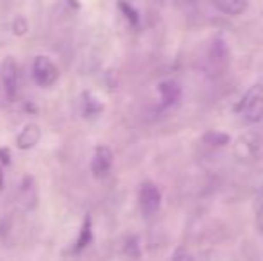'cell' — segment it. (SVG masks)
I'll return each mask as SVG.
<instances>
[{"label": "cell", "instance_id": "1", "mask_svg": "<svg viewBox=\"0 0 263 261\" xmlns=\"http://www.w3.org/2000/svg\"><path fill=\"white\" fill-rule=\"evenodd\" d=\"M138 202H140V209H142L143 216L151 218L159 211L161 208V192L154 183L145 181L142 183L138 192Z\"/></svg>", "mask_w": 263, "mask_h": 261}, {"label": "cell", "instance_id": "2", "mask_svg": "<svg viewBox=\"0 0 263 261\" xmlns=\"http://www.w3.org/2000/svg\"><path fill=\"white\" fill-rule=\"evenodd\" d=\"M32 77H34L38 86L49 88L58 81L59 70L47 56H38L32 61Z\"/></svg>", "mask_w": 263, "mask_h": 261}, {"label": "cell", "instance_id": "3", "mask_svg": "<svg viewBox=\"0 0 263 261\" xmlns=\"http://www.w3.org/2000/svg\"><path fill=\"white\" fill-rule=\"evenodd\" d=\"M0 79L6 91V97L14 101L18 95V65L13 57H6L0 66Z\"/></svg>", "mask_w": 263, "mask_h": 261}, {"label": "cell", "instance_id": "4", "mask_svg": "<svg viewBox=\"0 0 263 261\" xmlns=\"http://www.w3.org/2000/svg\"><path fill=\"white\" fill-rule=\"evenodd\" d=\"M113 167V150L106 145H97L91 159V174L97 179L106 177Z\"/></svg>", "mask_w": 263, "mask_h": 261}, {"label": "cell", "instance_id": "5", "mask_svg": "<svg viewBox=\"0 0 263 261\" xmlns=\"http://www.w3.org/2000/svg\"><path fill=\"white\" fill-rule=\"evenodd\" d=\"M18 204L24 211H32L38 206V186L31 175H25L18 188Z\"/></svg>", "mask_w": 263, "mask_h": 261}, {"label": "cell", "instance_id": "6", "mask_svg": "<svg viewBox=\"0 0 263 261\" xmlns=\"http://www.w3.org/2000/svg\"><path fill=\"white\" fill-rule=\"evenodd\" d=\"M263 149V142L258 134H246L236 145V154L243 159H256L260 157V150Z\"/></svg>", "mask_w": 263, "mask_h": 261}, {"label": "cell", "instance_id": "7", "mask_svg": "<svg viewBox=\"0 0 263 261\" xmlns=\"http://www.w3.org/2000/svg\"><path fill=\"white\" fill-rule=\"evenodd\" d=\"M158 91H159V97H161V104L165 106V108L174 106L181 98V95H183L181 86L174 79L161 81V83L158 84Z\"/></svg>", "mask_w": 263, "mask_h": 261}, {"label": "cell", "instance_id": "8", "mask_svg": "<svg viewBox=\"0 0 263 261\" xmlns=\"http://www.w3.org/2000/svg\"><path fill=\"white\" fill-rule=\"evenodd\" d=\"M40 139H42V131H40V127L36 126V124H27V126L20 131V134L16 136V147L20 150H29L38 145Z\"/></svg>", "mask_w": 263, "mask_h": 261}, {"label": "cell", "instance_id": "9", "mask_svg": "<svg viewBox=\"0 0 263 261\" xmlns=\"http://www.w3.org/2000/svg\"><path fill=\"white\" fill-rule=\"evenodd\" d=\"M213 7L228 16H240L249 7V0H213Z\"/></svg>", "mask_w": 263, "mask_h": 261}, {"label": "cell", "instance_id": "10", "mask_svg": "<svg viewBox=\"0 0 263 261\" xmlns=\"http://www.w3.org/2000/svg\"><path fill=\"white\" fill-rule=\"evenodd\" d=\"M91 240H93V222H91V215L88 213V215L84 216V222H83V226H81L79 236H77V242H76V245H73L72 252L73 254H81V252L91 244Z\"/></svg>", "mask_w": 263, "mask_h": 261}, {"label": "cell", "instance_id": "11", "mask_svg": "<svg viewBox=\"0 0 263 261\" xmlns=\"http://www.w3.org/2000/svg\"><path fill=\"white\" fill-rule=\"evenodd\" d=\"M102 111H104V104L95 95L84 91L83 97H81V115L84 118H93V116L101 115Z\"/></svg>", "mask_w": 263, "mask_h": 261}, {"label": "cell", "instance_id": "12", "mask_svg": "<svg viewBox=\"0 0 263 261\" xmlns=\"http://www.w3.org/2000/svg\"><path fill=\"white\" fill-rule=\"evenodd\" d=\"M243 116H246V122L249 124H258L263 120V97H256L254 101H251L249 104L243 108Z\"/></svg>", "mask_w": 263, "mask_h": 261}, {"label": "cell", "instance_id": "13", "mask_svg": "<svg viewBox=\"0 0 263 261\" xmlns=\"http://www.w3.org/2000/svg\"><path fill=\"white\" fill-rule=\"evenodd\" d=\"M211 63H224L228 59V47L226 42L222 38H217L210 47V54H208Z\"/></svg>", "mask_w": 263, "mask_h": 261}, {"label": "cell", "instance_id": "14", "mask_svg": "<svg viewBox=\"0 0 263 261\" xmlns=\"http://www.w3.org/2000/svg\"><path fill=\"white\" fill-rule=\"evenodd\" d=\"M202 142L208 147H226L231 142V136L220 131H206L204 134H202Z\"/></svg>", "mask_w": 263, "mask_h": 261}, {"label": "cell", "instance_id": "15", "mask_svg": "<svg viewBox=\"0 0 263 261\" xmlns=\"http://www.w3.org/2000/svg\"><path fill=\"white\" fill-rule=\"evenodd\" d=\"M117 7L120 9V13L124 14L125 20L129 22L131 27H138L140 25V14L131 2H127V0H117Z\"/></svg>", "mask_w": 263, "mask_h": 261}, {"label": "cell", "instance_id": "16", "mask_svg": "<svg viewBox=\"0 0 263 261\" xmlns=\"http://www.w3.org/2000/svg\"><path fill=\"white\" fill-rule=\"evenodd\" d=\"M260 95H261V86H253L246 95H243L242 98H240V102L235 106V108H233V111H235V113H242L243 108H246V106L249 104L251 101H254L256 97H260Z\"/></svg>", "mask_w": 263, "mask_h": 261}, {"label": "cell", "instance_id": "17", "mask_svg": "<svg viewBox=\"0 0 263 261\" xmlns=\"http://www.w3.org/2000/svg\"><path fill=\"white\" fill-rule=\"evenodd\" d=\"M29 31V24L24 16H16V20L13 22V32L16 36H24Z\"/></svg>", "mask_w": 263, "mask_h": 261}, {"label": "cell", "instance_id": "18", "mask_svg": "<svg viewBox=\"0 0 263 261\" xmlns=\"http://www.w3.org/2000/svg\"><path fill=\"white\" fill-rule=\"evenodd\" d=\"M125 251H127V254L129 256H140V251H138V240H136L135 236L133 238H129L127 240V245H125Z\"/></svg>", "mask_w": 263, "mask_h": 261}, {"label": "cell", "instance_id": "19", "mask_svg": "<svg viewBox=\"0 0 263 261\" xmlns=\"http://www.w3.org/2000/svg\"><path fill=\"white\" fill-rule=\"evenodd\" d=\"M172 261H194V259H192V256L188 254L186 251L179 249V251H176V254L172 256Z\"/></svg>", "mask_w": 263, "mask_h": 261}, {"label": "cell", "instance_id": "20", "mask_svg": "<svg viewBox=\"0 0 263 261\" xmlns=\"http://www.w3.org/2000/svg\"><path fill=\"white\" fill-rule=\"evenodd\" d=\"M0 161H2L4 165H9L11 163V154L7 149H0Z\"/></svg>", "mask_w": 263, "mask_h": 261}, {"label": "cell", "instance_id": "21", "mask_svg": "<svg viewBox=\"0 0 263 261\" xmlns=\"http://www.w3.org/2000/svg\"><path fill=\"white\" fill-rule=\"evenodd\" d=\"M258 229H260V233L263 234V208L260 209V213H258Z\"/></svg>", "mask_w": 263, "mask_h": 261}, {"label": "cell", "instance_id": "22", "mask_svg": "<svg viewBox=\"0 0 263 261\" xmlns=\"http://www.w3.org/2000/svg\"><path fill=\"white\" fill-rule=\"evenodd\" d=\"M25 109H27V111H32V113H36V108L32 104H27L25 106Z\"/></svg>", "mask_w": 263, "mask_h": 261}, {"label": "cell", "instance_id": "23", "mask_svg": "<svg viewBox=\"0 0 263 261\" xmlns=\"http://www.w3.org/2000/svg\"><path fill=\"white\" fill-rule=\"evenodd\" d=\"M4 188V177H2V170H0V190Z\"/></svg>", "mask_w": 263, "mask_h": 261}]
</instances>
